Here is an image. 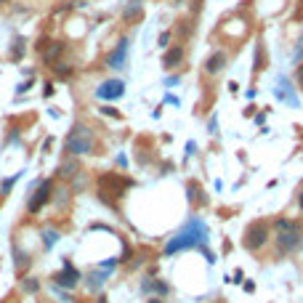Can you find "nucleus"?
Wrapping results in <instances>:
<instances>
[{
    "instance_id": "obj_28",
    "label": "nucleus",
    "mask_w": 303,
    "mask_h": 303,
    "mask_svg": "<svg viewBox=\"0 0 303 303\" xmlns=\"http://www.w3.org/2000/svg\"><path fill=\"white\" fill-rule=\"evenodd\" d=\"M21 290H24V293H37V290H40V279L21 277Z\"/></svg>"
},
{
    "instance_id": "obj_51",
    "label": "nucleus",
    "mask_w": 303,
    "mask_h": 303,
    "mask_svg": "<svg viewBox=\"0 0 303 303\" xmlns=\"http://www.w3.org/2000/svg\"><path fill=\"white\" fill-rule=\"evenodd\" d=\"M96 303H109V301H106V298H104V295H101V298H99Z\"/></svg>"
},
{
    "instance_id": "obj_41",
    "label": "nucleus",
    "mask_w": 303,
    "mask_h": 303,
    "mask_svg": "<svg viewBox=\"0 0 303 303\" xmlns=\"http://www.w3.org/2000/svg\"><path fill=\"white\" fill-rule=\"evenodd\" d=\"M202 11V0H192V16L197 19V14Z\"/></svg>"
},
{
    "instance_id": "obj_36",
    "label": "nucleus",
    "mask_w": 303,
    "mask_h": 303,
    "mask_svg": "<svg viewBox=\"0 0 303 303\" xmlns=\"http://www.w3.org/2000/svg\"><path fill=\"white\" fill-rule=\"evenodd\" d=\"M200 252H202V255H205V261H207V266H216V261H218V255H216V252H213L210 248H202Z\"/></svg>"
},
{
    "instance_id": "obj_20",
    "label": "nucleus",
    "mask_w": 303,
    "mask_h": 303,
    "mask_svg": "<svg viewBox=\"0 0 303 303\" xmlns=\"http://www.w3.org/2000/svg\"><path fill=\"white\" fill-rule=\"evenodd\" d=\"M197 32V24H194V16H184V19L176 21V27H173V35L178 37V43H186L189 37Z\"/></svg>"
},
{
    "instance_id": "obj_32",
    "label": "nucleus",
    "mask_w": 303,
    "mask_h": 303,
    "mask_svg": "<svg viewBox=\"0 0 303 303\" xmlns=\"http://www.w3.org/2000/svg\"><path fill=\"white\" fill-rule=\"evenodd\" d=\"M207 133H210V136H218V115L216 112H213L210 120H207Z\"/></svg>"
},
{
    "instance_id": "obj_24",
    "label": "nucleus",
    "mask_w": 303,
    "mask_h": 303,
    "mask_svg": "<svg viewBox=\"0 0 303 303\" xmlns=\"http://www.w3.org/2000/svg\"><path fill=\"white\" fill-rule=\"evenodd\" d=\"M50 69H53V75H56V77H61V80H67V77L75 75V67L67 64V61H56V64L50 67Z\"/></svg>"
},
{
    "instance_id": "obj_35",
    "label": "nucleus",
    "mask_w": 303,
    "mask_h": 303,
    "mask_svg": "<svg viewBox=\"0 0 303 303\" xmlns=\"http://www.w3.org/2000/svg\"><path fill=\"white\" fill-rule=\"evenodd\" d=\"M32 85H35V75H32L30 77V80H24V83H19V85H16V93H19V96H21V93H27V91H30V88Z\"/></svg>"
},
{
    "instance_id": "obj_4",
    "label": "nucleus",
    "mask_w": 303,
    "mask_h": 303,
    "mask_svg": "<svg viewBox=\"0 0 303 303\" xmlns=\"http://www.w3.org/2000/svg\"><path fill=\"white\" fill-rule=\"evenodd\" d=\"M133 186H136V181H133L131 176H125V173H117V170L101 173L96 178V194H99V200L109 207H117L115 200H122Z\"/></svg>"
},
{
    "instance_id": "obj_9",
    "label": "nucleus",
    "mask_w": 303,
    "mask_h": 303,
    "mask_svg": "<svg viewBox=\"0 0 303 303\" xmlns=\"http://www.w3.org/2000/svg\"><path fill=\"white\" fill-rule=\"evenodd\" d=\"M128 59H131V37L122 35L120 40L115 43V48L104 56V67L112 69V72H120V69L128 67Z\"/></svg>"
},
{
    "instance_id": "obj_47",
    "label": "nucleus",
    "mask_w": 303,
    "mask_h": 303,
    "mask_svg": "<svg viewBox=\"0 0 303 303\" xmlns=\"http://www.w3.org/2000/svg\"><path fill=\"white\" fill-rule=\"evenodd\" d=\"M255 109H258V106H255V104H250V106H248V109H245V112H242V115H245V117H252V115H255Z\"/></svg>"
},
{
    "instance_id": "obj_29",
    "label": "nucleus",
    "mask_w": 303,
    "mask_h": 303,
    "mask_svg": "<svg viewBox=\"0 0 303 303\" xmlns=\"http://www.w3.org/2000/svg\"><path fill=\"white\" fill-rule=\"evenodd\" d=\"M170 40H173V30H165V32H160V37H157V46L165 50V48H170Z\"/></svg>"
},
{
    "instance_id": "obj_26",
    "label": "nucleus",
    "mask_w": 303,
    "mask_h": 303,
    "mask_svg": "<svg viewBox=\"0 0 303 303\" xmlns=\"http://www.w3.org/2000/svg\"><path fill=\"white\" fill-rule=\"evenodd\" d=\"M69 200H72L69 189H64V186L53 189V202H56V207H59V210H64V207H67V202H69Z\"/></svg>"
},
{
    "instance_id": "obj_39",
    "label": "nucleus",
    "mask_w": 303,
    "mask_h": 303,
    "mask_svg": "<svg viewBox=\"0 0 303 303\" xmlns=\"http://www.w3.org/2000/svg\"><path fill=\"white\" fill-rule=\"evenodd\" d=\"M194 152H197V144H194V141H189V144H186V152H184V160L194 157Z\"/></svg>"
},
{
    "instance_id": "obj_1",
    "label": "nucleus",
    "mask_w": 303,
    "mask_h": 303,
    "mask_svg": "<svg viewBox=\"0 0 303 303\" xmlns=\"http://www.w3.org/2000/svg\"><path fill=\"white\" fill-rule=\"evenodd\" d=\"M210 245V226H207L205 218L200 216H189L176 232L168 237L165 248H162V255L173 258L178 252H189V250H202Z\"/></svg>"
},
{
    "instance_id": "obj_45",
    "label": "nucleus",
    "mask_w": 303,
    "mask_h": 303,
    "mask_svg": "<svg viewBox=\"0 0 303 303\" xmlns=\"http://www.w3.org/2000/svg\"><path fill=\"white\" fill-rule=\"evenodd\" d=\"M242 287H245V293H255V282H252V279H248V282H242Z\"/></svg>"
},
{
    "instance_id": "obj_3",
    "label": "nucleus",
    "mask_w": 303,
    "mask_h": 303,
    "mask_svg": "<svg viewBox=\"0 0 303 303\" xmlns=\"http://www.w3.org/2000/svg\"><path fill=\"white\" fill-rule=\"evenodd\" d=\"M64 154L67 157H88V154H99V138L88 122L77 120L72 125V131L64 138Z\"/></svg>"
},
{
    "instance_id": "obj_43",
    "label": "nucleus",
    "mask_w": 303,
    "mask_h": 303,
    "mask_svg": "<svg viewBox=\"0 0 303 303\" xmlns=\"http://www.w3.org/2000/svg\"><path fill=\"white\" fill-rule=\"evenodd\" d=\"M293 19H295V21H301V19H303V0H298V8H295Z\"/></svg>"
},
{
    "instance_id": "obj_6",
    "label": "nucleus",
    "mask_w": 303,
    "mask_h": 303,
    "mask_svg": "<svg viewBox=\"0 0 303 303\" xmlns=\"http://www.w3.org/2000/svg\"><path fill=\"white\" fill-rule=\"evenodd\" d=\"M271 93H274V99H277L279 104L290 106V109H301V96H298V88H295L293 77H287V75H277Z\"/></svg>"
},
{
    "instance_id": "obj_22",
    "label": "nucleus",
    "mask_w": 303,
    "mask_h": 303,
    "mask_svg": "<svg viewBox=\"0 0 303 303\" xmlns=\"http://www.w3.org/2000/svg\"><path fill=\"white\" fill-rule=\"evenodd\" d=\"M59 237H61V232H59V229H56V226H46V229H43V232H40V239H43V250H50V248H53L56 242H59Z\"/></svg>"
},
{
    "instance_id": "obj_27",
    "label": "nucleus",
    "mask_w": 303,
    "mask_h": 303,
    "mask_svg": "<svg viewBox=\"0 0 303 303\" xmlns=\"http://www.w3.org/2000/svg\"><path fill=\"white\" fill-rule=\"evenodd\" d=\"M19 178H21V170H19V173H14L11 178H5V181L0 184V197H8V192L14 189V184L19 181Z\"/></svg>"
},
{
    "instance_id": "obj_12",
    "label": "nucleus",
    "mask_w": 303,
    "mask_h": 303,
    "mask_svg": "<svg viewBox=\"0 0 303 303\" xmlns=\"http://www.w3.org/2000/svg\"><path fill=\"white\" fill-rule=\"evenodd\" d=\"M93 96H96L99 101H120L122 96H125V80L109 77V80H104L96 91H93Z\"/></svg>"
},
{
    "instance_id": "obj_17",
    "label": "nucleus",
    "mask_w": 303,
    "mask_h": 303,
    "mask_svg": "<svg viewBox=\"0 0 303 303\" xmlns=\"http://www.w3.org/2000/svg\"><path fill=\"white\" fill-rule=\"evenodd\" d=\"M64 50H67V43H61V40H48V46L40 50V61H43L46 67H53L56 61H61Z\"/></svg>"
},
{
    "instance_id": "obj_44",
    "label": "nucleus",
    "mask_w": 303,
    "mask_h": 303,
    "mask_svg": "<svg viewBox=\"0 0 303 303\" xmlns=\"http://www.w3.org/2000/svg\"><path fill=\"white\" fill-rule=\"evenodd\" d=\"M115 162H117V168H122V170L128 168V157H125V154H117V160H115Z\"/></svg>"
},
{
    "instance_id": "obj_34",
    "label": "nucleus",
    "mask_w": 303,
    "mask_h": 303,
    "mask_svg": "<svg viewBox=\"0 0 303 303\" xmlns=\"http://www.w3.org/2000/svg\"><path fill=\"white\" fill-rule=\"evenodd\" d=\"M295 207H298V213H303V181L295 186Z\"/></svg>"
},
{
    "instance_id": "obj_19",
    "label": "nucleus",
    "mask_w": 303,
    "mask_h": 303,
    "mask_svg": "<svg viewBox=\"0 0 303 303\" xmlns=\"http://www.w3.org/2000/svg\"><path fill=\"white\" fill-rule=\"evenodd\" d=\"M106 279H109V271H104V269H91V271L83 277V282H85V287L91 290V293H101Z\"/></svg>"
},
{
    "instance_id": "obj_15",
    "label": "nucleus",
    "mask_w": 303,
    "mask_h": 303,
    "mask_svg": "<svg viewBox=\"0 0 303 303\" xmlns=\"http://www.w3.org/2000/svg\"><path fill=\"white\" fill-rule=\"evenodd\" d=\"M144 295H157V298H168L170 295V285L165 279H154V277H141V285H138Z\"/></svg>"
},
{
    "instance_id": "obj_23",
    "label": "nucleus",
    "mask_w": 303,
    "mask_h": 303,
    "mask_svg": "<svg viewBox=\"0 0 303 303\" xmlns=\"http://www.w3.org/2000/svg\"><path fill=\"white\" fill-rule=\"evenodd\" d=\"M27 53V40L24 37H16L14 40V46H11V50H8V59L11 61H21V56Z\"/></svg>"
},
{
    "instance_id": "obj_37",
    "label": "nucleus",
    "mask_w": 303,
    "mask_h": 303,
    "mask_svg": "<svg viewBox=\"0 0 303 303\" xmlns=\"http://www.w3.org/2000/svg\"><path fill=\"white\" fill-rule=\"evenodd\" d=\"M242 279H245V271H242V269H234V274H232V277H226V282L242 285Z\"/></svg>"
},
{
    "instance_id": "obj_25",
    "label": "nucleus",
    "mask_w": 303,
    "mask_h": 303,
    "mask_svg": "<svg viewBox=\"0 0 303 303\" xmlns=\"http://www.w3.org/2000/svg\"><path fill=\"white\" fill-rule=\"evenodd\" d=\"M290 61H293V67L303 64V32H301L298 37H295V43H293V53H290Z\"/></svg>"
},
{
    "instance_id": "obj_21",
    "label": "nucleus",
    "mask_w": 303,
    "mask_h": 303,
    "mask_svg": "<svg viewBox=\"0 0 303 303\" xmlns=\"http://www.w3.org/2000/svg\"><path fill=\"white\" fill-rule=\"evenodd\" d=\"M14 266H16V271H27V269L32 266V255L21 248L16 239H14Z\"/></svg>"
},
{
    "instance_id": "obj_38",
    "label": "nucleus",
    "mask_w": 303,
    "mask_h": 303,
    "mask_svg": "<svg viewBox=\"0 0 303 303\" xmlns=\"http://www.w3.org/2000/svg\"><path fill=\"white\" fill-rule=\"evenodd\" d=\"M181 83V75H170V77H165V88H173V85H178Z\"/></svg>"
},
{
    "instance_id": "obj_48",
    "label": "nucleus",
    "mask_w": 303,
    "mask_h": 303,
    "mask_svg": "<svg viewBox=\"0 0 303 303\" xmlns=\"http://www.w3.org/2000/svg\"><path fill=\"white\" fill-rule=\"evenodd\" d=\"M237 91H239V83L229 80V93H237Z\"/></svg>"
},
{
    "instance_id": "obj_50",
    "label": "nucleus",
    "mask_w": 303,
    "mask_h": 303,
    "mask_svg": "<svg viewBox=\"0 0 303 303\" xmlns=\"http://www.w3.org/2000/svg\"><path fill=\"white\" fill-rule=\"evenodd\" d=\"M147 303H165V298H157V295H149Z\"/></svg>"
},
{
    "instance_id": "obj_40",
    "label": "nucleus",
    "mask_w": 303,
    "mask_h": 303,
    "mask_svg": "<svg viewBox=\"0 0 303 303\" xmlns=\"http://www.w3.org/2000/svg\"><path fill=\"white\" fill-rule=\"evenodd\" d=\"M53 91H56V88H53V83H46V85H43V96H46V99L53 96Z\"/></svg>"
},
{
    "instance_id": "obj_13",
    "label": "nucleus",
    "mask_w": 303,
    "mask_h": 303,
    "mask_svg": "<svg viewBox=\"0 0 303 303\" xmlns=\"http://www.w3.org/2000/svg\"><path fill=\"white\" fill-rule=\"evenodd\" d=\"M266 69H269V50H266V40H263V35H258L255 46H252V80H255L258 75H263Z\"/></svg>"
},
{
    "instance_id": "obj_5",
    "label": "nucleus",
    "mask_w": 303,
    "mask_h": 303,
    "mask_svg": "<svg viewBox=\"0 0 303 303\" xmlns=\"http://www.w3.org/2000/svg\"><path fill=\"white\" fill-rule=\"evenodd\" d=\"M245 252L250 255H263L271 245V218H252L245 223L242 239H239Z\"/></svg>"
},
{
    "instance_id": "obj_42",
    "label": "nucleus",
    "mask_w": 303,
    "mask_h": 303,
    "mask_svg": "<svg viewBox=\"0 0 303 303\" xmlns=\"http://www.w3.org/2000/svg\"><path fill=\"white\" fill-rule=\"evenodd\" d=\"M255 96H258V88H255V85H250L248 91H245V99H248V101H252Z\"/></svg>"
},
{
    "instance_id": "obj_11",
    "label": "nucleus",
    "mask_w": 303,
    "mask_h": 303,
    "mask_svg": "<svg viewBox=\"0 0 303 303\" xmlns=\"http://www.w3.org/2000/svg\"><path fill=\"white\" fill-rule=\"evenodd\" d=\"M186 56H189V46H186V43H173L170 48L162 50V69L173 72V69H178V67H184Z\"/></svg>"
},
{
    "instance_id": "obj_30",
    "label": "nucleus",
    "mask_w": 303,
    "mask_h": 303,
    "mask_svg": "<svg viewBox=\"0 0 303 303\" xmlns=\"http://www.w3.org/2000/svg\"><path fill=\"white\" fill-rule=\"evenodd\" d=\"M117 263H120V258H106V261H99V263H96V269L112 271V269H117Z\"/></svg>"
},
{
    "instance_id": "obj_7",
    "label": "nucleus",
    "mask_w": 303,
    "mask_h": 303,
    "mask_svg": "<svg viewBox=\"0 0 303 303\" xmlns=\"http://www.w3.org/2000/svg\"><path fill=\"white\" fill-rule=\"evenodd\" d=\"M229 61H232V53H229L226 48H213L210 53L205 56V61H202V77L216 80L218 75H223V69L229 67Z\"/></svg>"
},
{
    "instance_id": "obj_33",
    "label": "nucleus",
    "mask_w": 303,
    "mask_h": 303,
    "mask_svg": "<svg viewBox=\"0 0 303 303\" xmlns=\"http://www.w3.org/2000/svg\"><path fill=\"white\" fill-rule=\"evenodd\" d=\"M99 112H101V115H106V117H115V120H122V115L115 109V106H109V104H106V106H101Z\"/></svg>"
},
{
    "instance_id": "obj_31",
    "label": "nucleus",
    "mask_w": 303,
    "mask_h": 303,
    "mask_svg": "<svg viewBox=\"0 0 303 303\" xmlns=\"http://www.w3.org/2000/svg\"><path fill=\"white\" fill-rule=\"evenodd\" d=\"M293 83H295V88H301V91H303V64H298L293 69Z\"/></svg>"
},
{
    "instance_id": "obj_2",
    "label": "nucleus",
    "mask_w": 303,
    "mask_h": 303,
    "mask_svg": "<svg viewBox=\"0 0 303 303\" xmlns=\"http://www.w3.org/2000/svg\"><path fill=\"white\" fill-rule=\"evenodd\" d=\"M271 258L285 261L303 252V221L290 216H277L271 218Z\"/></svg>"
},
{
    "instance_id": "obj_53",
    "label": "nucleus",
    "mask_w": 303,
    "mask_h": 303,
    "mask_svg": "<svg viewBox=\"0 0 303 303\" xmlns=\"http://www.w3.org/2000/svg\"><path fill=\"white\" fill-rule=\"evenodd\" d=\"M173 3H181V0H173Z\"/></svg>"
},
{
    "instance_id": "obj_49",
    "label": "nucleus",
    "mask_w": 303,
    "mask_h": 303,
    "mask_svg": "<svg viewBox=\"0 0 303 303\" xmlns=\"http://www.w3.org/2000/svg\"><path fill=\"white\" fill-rule=\"evenodd\" d=\"M266 115H269V109H263V112H261V115H255V122H258V125H261V122H263V120H266Z\"/></svg>"
},
{
    "instance_id": "obj_8",
    "label": "nucleus",
    "mask_w": 303,
    "mask_h": 303,
    "mask_svg": "<svg viewBox=\"0 0 303 303\" xmlns=\"http://www.w3.org/2000/svg\"><path fill=\"white\" fill-rule=\"evenodd\" d=\"M53 189H56V184L50 181V178H43L35 186V192H30V197H27V213H30V216H37V213L53 200Z\"/></svg>"
},
{
    "instance_id": "obj_52",
    "label": "nucleus",
    "mask_w": 303,
    "mask_h": 303,
    "mask_svg": "<svg viewBox=\"0 0 303 303\" xmlns=\"http://www.w3.org/2000/svg\"><path fill=\"white\" fill-rule=\"evenodd\" d=\"M298 133H301V136H303V128H298Z\"/></svg>"
},
{
    "instance_id": "obj_18",
    "label": "nucleus",
    "mask_w": 303,
    "mask_h": 303,
    "mask_svg": "<svg viewBox=\"0 0 303 303\" xmlns=\"http://www.w3.org/2000/svg\"><path fill=\"white\" fill-rule=\"evenodd\" d=\"M141 16H144V0H125V5L120 11V19L125 24H136Z\"/></svg>"
},
{
    "instance_id": "obj_16",
    "label": "nucleus",
    "mask_w": 303,
    "mask_h": 303,
    "mask_svg": "<svg viewBox=\"0 0 303 303\" xmlns=\"http://www.w3.org/2000/svg\"><path fill=\"white\" fill-rule=\"evenodd\" d=\"M56 173H59L61 181H69V184H72L75 178H80V176H83V165L77 162V157H64Z\"/></svg>"
},
{
    "instance_id": "obj_14",
    "label": "nucleus",
    "mask_w": 303,
    "mask_h": 303,
    "mask_svg": "<svg viewBox=\"0 0 303 303\" xmlns=\"http://www.w3.org/2000/svg\"><path fill=\"white\" fill-rule=\"evenodd\" d=\"M186 202L194 207V210L210 205V197L205 194V189H202V184L197 181V178H189L186 181Z\"/></svg>"
},
{
    "instance_id": "obj_10",
    "label": "nucleus",
    "mask_w": 303,
    "mask_h": 303,
    "mask_svg": "<svg viewBox=\"0 0 303 303\" xmlns=\"http://www.w3.org/2000/svg\"><path fill=\"white\" fill-rule=\"evenodd\" d=\"M80 282H83L80 269L69 261V255H64V266H61V271H56L53 277H50V285H56V287H61V290H75Z\"/></svg>"
},
{
    "instance_id": "obj_46",
    "label": "nucleus",
    "mask_w": 303,
    "mask_h": 303,
    "mask_svg": "<svg viewBox=\"0 0 303 303\" xmlns=\"http://www.w3.org/2000/svg\"><path fill=\"white\" fill-rule=\"evenodd\" d=\"M165 104H173V106H178L181 101H178L176 96H170V93H168V96H165Z\"/></svg>"
}]
</instances>
